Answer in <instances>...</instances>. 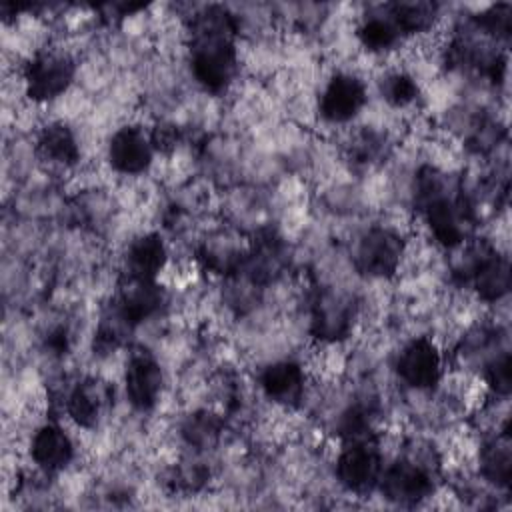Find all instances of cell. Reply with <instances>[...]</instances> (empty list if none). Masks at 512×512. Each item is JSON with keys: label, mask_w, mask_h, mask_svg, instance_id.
<instances>
[{"label": "cell", "mask_w": 512, "mask_h": 512, "mask_svg": "<svg viewBox=\"0 0 512 512\" xmlns=\"http://www.w3.org/2000/svg\"><path fill=\"white\" fill-rule=\"evenodd\" d=\"M436 468L424 448H408L384 464L378 492L394 506H420L436 492Z\"/></svg>", "instance_id": "3"}, {"label": "cell", "mask_w": 512, "mask_h": 512, "mask_svg": "<svg viewBox=\"0 0 512 512\" xmlns=\"http://www.w3.org/2000/svg\"><path fill=\"white\" fill-rule=\"evenodd\" d=\"M238 24L218 4L194 12L188 24V58L194 80L210 94H224L240 70Z\"/></svg>", "instance_id": "1"}, {"label": "cell", "mask_w": 512, "mask_h": 512, "mask_svg": "<svg viewBox=\"0 0 512 512\" xmlns=\"http://www.w3.org/2000/svg\"><path fill=\"white\" fill-rule=\"evenodd\" d=\"M112 406V388L108 382L96 376H84L76 380L64 396V412L68 420L82 428H96Z\"/></svg>", "instance_id": "14"}, {"label": "cell", "mask_w": 512, "mask_h": 512, "mask_svg": "<svg viewBox=\"0 0 512 512\" xmlns=\"http://www.w3.org/2000/svg\"><path fill=\"white\" fill-rule=\"evenodd\" d=\"M222 418L210 410H196L182 422V438L194 450L212 448L222 434Z\"/></svg>", "instance_id": "25"}, {"label": "cell", "mask_w": 512, "mask_h": 512, "mask_svg": "<svg viewBox=\"0 0 512 512\" xmlns=\"http://www.w3.org/2000/svg\"><path fill=\"white\" fill-rule=\"evenodd\" d=\"M474 24L484 36H490L496 42H506L512 34V6L506 2L488 6L484 12L474 16Z\"/></svg>", "instance_id": "26"}, {"label": "cell", "mask_w": 512, "mask_h": 512, "mask_svg": "<svg viewBox=\"0 0 512 512\" xmlns=\"http://www.w3.org/2000/svg\"><path fill=\"white\" fill-rule=\"evenodd\" d=\"M150 136L156 152H168L178 144V126L172 122H158L150 128Z\"/></svg>", "instance_id": "29"}, {"label": "cell", "mask_w": 512, "mask_h": 512, "mask_svg": "<svg viewBox=\"0 0 512 512\" xmlns=\"http://www.w3.org/2000/svg\"><path fill=\"white\" fill-rule=\"evenodd\" d=\"M378 92L388 106L408 108L418 100L420 84L410 72L402 68H392L384 72V76L378 80Z\"/></svg>", "instance_id": "23"}, {"label": "cell", "mask_w": 512, "mask_h": 512, "mask_svg": "<svg viewBox=\"0 0 512 512\" xmlns=\"http://www.w3.org/2000/svg\"><path fill=\"white\" fill-rule=\"evenodd\" d=\"M456 274L486 304L500 302L510 290V262L492 244L468 240L462 246ZM456 248V250H458Z\"/></svg>", "instance_id": "4"}, {"label": "cell", "mask_w": 512, "mask_h": 512, "mask_svg": "<svg viewBox=\"0 0 512 512\" xmlns=\"http://www.w3.org/2000/svg\"><path fill=\"white\" fill-rule=\"evenodd\" d=\"M250 248L242 246V242L230 234L218 232L210 236L200 248V260L206 270L214 274H234L240 272L246 264Z\"/></svg>", "instance_id": "21"}, {"label": "cell", "mask_w": 512, "mask_h": 512, "mask_svg": "<svg viewBox=\"0 0 512 512\" xmlns=\"http://www.w3.org/2000/svg\"><path fill=\"white\" fill-rule=\"evenodd\" d=\"M368 104V86L356 72L338 70L322 86L318 114L326 124L342 126L360 116Z\"/></svg>", "instance_id": "9"}, {"label": "cell", "mask_w": 512, "mask_h": 512, "mask_svg": "<svg viewBox=\"0 0 512 512\" xmlns=\"http://www.w3.org/2000/svg\"><path fill=\"white\" fill-rule=\"evenodd\" d=\"M156 156L150 128L128 122L118 126L106 142V160L122 176H140L148 172Z\"/></svg>", "instance_id": "10"}, {"label": "cell", "mask_w": 512, "mask_h": 512, "mask_svg": "<svg viewBox=\"0 0 512 512\" xmlns=\"http://www.w3.org/2000/svg\"><path fill=\"white\" fill-rule=\"evenodd\" d=\"M396 30L400 32L402 40L412 38V36H422L428 34L438 18H440V8L436 2L430 0H404V2H390L382 6Z\"/></svg>", "instance_id": "20"}, {"label": "cell", "mask_w": 512, "mask_h": 512, "mask_svg": "<svg viewBox=\"0 0 512 512\" xmlns=\"http://www.w3.org/2000/svg\"><path fill=\"white\" fill-rule=\"evenodd\" d=\"M306 370L296 360H276L260 370L258 386L266 400L282 408H294L306 394Z\"/></svg>", "instance_id": "16"}, {"label": "cell", "mask_w": 512, "mask_h": 512, "mask_svg": "<svg viewBox=\"0 0 512 512\" xmlns=\"http://www.w3.org/2000/svg\"><path fill=\"white\" fill-rule=\"evenodd\" d=\"M414 206L422 216L432 240L456 250L470 240L472 206L458 180L436 166H422L414 182Z\"/></svg>", "instance_id": "2"}, {"label": "cell", "mask_w": 512, "mask_h": 512, "mask_svg": "<svg viewBox=\"0 0 512 512\" xmlns=\"http://www.w3.org/2000/svg\"><path fill=\"white\" fill-rule=\"evenodd\" d=\"M394 370L404 386L416 392H428L444 376V354L432 338L414 336L398 350Z\"/></svg>", "instance_id": "8"}, {"label": "cell", "mask_w": 512, "mask_h": 512, "mask_svg": "<svg viewBox=\"0 0 512 512\" xmlns=\"http://www.w3.org/2000/svg\"><path fill=\"white\" fill-rule=\"evenodd\" d=\"M36 154L58 168H72L78 164L82 150L76 132L62 120L44 124L36 134Z\"/></svg>", "instance_id": "19"}, {"label": "cell", "mask_w": 512, "mask_h": 512, "mask_svg": "<svg viewBox=\"0 0 512 512\" xmlns=\"http://www.w3.org/2000/svg\"><path fill=\"white\" fill-rule=\"evenodd\" d=\"M168 266V246L158 232L134 236L124 252V272L128 276L158 280Z\"/></svg>", "instance_id": "17"}, {"label": "cell", "mask_w": 512, "mask_h": 512, "mask_svg": "<svg viewBox=\"0 0 512 512\" xmlns=\"http://www.w3.org/2000/svg\"><path fill=\"white\" fill-rule=\"evenodd\" d=\"M482 378L486 388L498 396V398H508L512 390V378H510V352L508 348L496 352L492 358H488L482 364Z\"/></svg>", "instance_id": "27"}, {"label": "cell", "mask_w": 512, "mask_h": 512, "mask_svg": "<svg viewBox=\"0 0 512 512\" xmlns=\"http://www.w3.org/2000/svg\"><path fill=\"white\" fill-rule=\"evenodd\" d=\"M356 38L364 50H368L370 54H376V56L394 50L402 42L400 32L392 24V20L384 12V8L364 16L360 20V24L356 26Z\"/></svg>", "instance_id": "22"}, {"label": "cell", "mask_w": 512, "mask_h": 512, "mask_svg": "<svg viewBox=\"0 0 512 512\" xmlns=\"http://www.w3.org/2000/svg\"><path fill=\"white\" fill-rule=\"evenodd\" d=\"M134 328L118 314V310L110 304L104 314L100 316V322L94 330V354L98 356H108L114 354L116 350L122 348V344L126 342V336L132 332Z\"/></svg>", "instance_id": "24"}, {"label": "cell", "mask_w": 512, "mask_h": 512, "mask_svg": "<svg viewBox=\"0 0 512 512\" xmlns=\"http://www.w3.org/2000/svg\"><path fill=\"white\" fill-rule=\"evenodd\" d=\"M124 396L128 404L138 412H150L156 408L164 392V370L158 358L148 350L130 352L124 374Z\"/></svg>", "instance_id": "11"}, {"label": "cell", "mask_w": 512, "mask_h": 512, "mask_svg": "<svg viewBox=\"0 0 512 512\" xmlns=\"http://www.w3.org/2000/svg\"><path fill=\"white\" fill-rule=\"evenodd\" d=\"M354 320L356 304L350 294L326 288L312 300L310 330L320 342L334 344L348 338L354 328Z\"/></svg>", "instance_id": "12"}, {"label": "cell", "mask_w": 512, "mask_h": 512, "mask_svg": "<svg viewBox=\"0 0 512 512\" xmlns=\"http://www.w3.org/2000/svg\"><path fill=\"white\" fill-rule=\"evenodd\" d=\"M112 306L132 328H136L160 314L166 306V290L158 280L122 274L116 294L112 296Z\"/></svg>", "instance_id": "13"}, {"label": "cell", "mask_w": 512, "mask_h": 512, "mask_svg": "<svg viewBox=\"0 0 512 512\" xmlns=\"http://www.w3.org/2000/svg\"><path fill=\"white\" fill-rule=\"evenodd\" d=\"M406 242L390 226H370L360 234L352 250L354 268L366 278H392L404 260Z\"/></svg>", "instance_id": "7"}, {"label": "cell", "mask_w": 512, "mask_h": 512, "mask_svg": "<svg viewBox=\"0 0 512 512\" xmlns=\"http://www.w3.org/2000/svg\"><path fill=\"white\" fill-rule=\"evenodd\" d=\"M384 452L376 432L342 440L336 454L334 476L342 490L354 496H368L378 490L384 470Z\"/></svg>", "instance_id": "5"}, {"label": "cell", "mask_w": 512, "mask_h": 512, "mask_svg": "<svg viewBox=\"0 0 512 512\" xmlns=\"http://www.w3.org/2000/svg\"><path fill=\"white\" fill-rule=\"evenodd\" d=\"M28 458L42 474H58L76 458L72 434L58 422H44L34 428L28 442Z\"/></svg>", "instance_id": "15"}, {"label": "cell", "mask_w": 512, "mask_h": 512, "mask_svg": "<svg viewBox=\"0 0 512 512\" xmlns=\"http://www.w3.org/2000/svg\"><path fill=\"white\" fill-rule=\"evenodd\" d=\"M480 476L500 488L508 490L512 484V438L508 422L490 438H486L478 450Z\"/></svg>", "instance_id": "18"}, {"label": "cell", "mask_w": 512, "mask_h": 512, "mask_svg": "<svg viewBox=\"0 0 512 512\" xmlns=\"http://www.w3.org/2000/svg\"><path fill=\"white\" fill-rule=\"evenodd\" d=\"M76 76L74 56L58 46L36 50L22 66V86L36 104H48L68 92Z\"/></svg>", "instance_id": "6"}, {"label": "cell", "mask_w": 512, "mask_h": 512, "mask_svg": "<svg viewBox=\"0 0 512 512\" xmlns=\"http://www.w3.org/2000/svg\"><path fill=\"white\" fill-rule=\"evenodd\" d=\"M382 148V138L372 130H360L350 138V156L358 162H372Z\"/></svg>", "instance_id": "28"}]
</instances>
